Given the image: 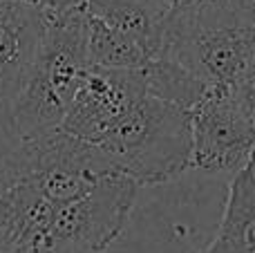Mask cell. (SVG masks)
Instances as JSON below:
<instances>
[{"label":"cell","mask_w":255,"mask_h":253,"mask_svg":"<svg viewBox=\"0 0 255 253\" xmlns=\"http://www.w3.org/2000/svg\"><path fill=\"white\" fill-rule=\"evenodd\" d=\"M88 70L85 9L49 20L9 112L13 137L29 143L61 130Z\"/></svg>","instance_id":"cell-1"},{"label":"cell","mask_w":255,"mask_h":253,"mask_svg":"<svg viewBox=\"0 0 255 253\" xmlns=\"http://www.w3.org/2000/svg\"><path fill=\"white\" fill-rule=\"evenodd\" d=\"M190 146V112L148 94L99 148L119 175L154 186L188 170Z\"/></svg>","instance_id":"cell-2"},{"label":"cell","mask_w":255,"mask_h":253,"mask_svg":"<svg viewBox=\"0 0 255 253\" xmlns=\"http://www.w3.org/2000/svg\"><path fill=\"white\" fill-rule=\"evenodd\" d=\"M159 56L179 63L208 88L233 90L255 58L251 9L213 20L170 16Z\"/></svg>","instance_id":"cell-3"},{"label":"cell","mask_w":255,"mask_h":253,"mask_svg":"<svg viewBox=\"0 0 255 253\" xmlns=\"http://www.w3.org/2000/svg\"><path fill=\"white\" fill-rule=\"evenodd\" d=\"M136 191L132 179L108 175L81 200L56 206L36 253H103L124 233Z\"/></svg>","instance_id":"cell-4"},{"label":"cell","mask_w":255,"mask_h":253,"mask_svg":"<svg viewBox=\"0 0 255 253\" xmlns=\"http://www.w3.org/2000/svg\"><path fill=\"white\" fill-rule=\"evenodd\" d=\"M29 182L54 206H65L88 195L103 177L119 175L103 150L94 143L81 141L63 130L25 143Z\"/></svg>","instance_id":"cell-5"},{"label":"cell","mask_w":255,"mask_h":253,"mask_svg":"<svg viewBox=\"0 0 255 253\" xmlns=\"http://www.w3.org/2000/svg\"><path fill=\"white\" fill-rule=\"evenodd\" d=\"M190 166L199 175H238L255 152V124L235 103L231 90L213 88L190 112Z\"/></svg>","instance_id":"cell-6"},{"label":"cell","mask_w":255,"mask_h":253,"mask_svg":"<svg viewBox=\"0 0 255 253\" xmlns=\"http://www.w3.org/2000/svg\"><path fill=\"white\" fill-rule=\"evenodd\" d=\"M148 97L143 70H106L90 65L61 130L101 146Z\"/></svg>","instance_id":"cell-7"},{"label":"cell","mask_w":255,"mask_h":253,"mask_svg":"<svg viewBox=\"0 0 255 253\" xmlns=\"http://www.w3.org/2000/svg\"><path fill=\"white\" fill-rule=\"evenodd\" d=\"M47 22L31 4L0 0V128H9V112L47 31Z\"/></svg>","instance_id":"cell-8"},{"label":"cell","mask_w":255,"mask_h":253,"mask_svg":"<svg viewBox=\"0 0 255 253\" xmlns=\"http://www.w3.org/2000/svg\"><path fill=\"white\" fill-rule=\"evenodd\" d=\"M85 11L132 38L150 58L161 54L170 0H90Z\"/></svg>","instance_id":"cell-9"},{"label":"cell","mask_w":255,"mask_h":253,"mask_svg":"<svg viewBox=\"0 0 255 253\" xmlns=\"http://www.w3.org/2000/svg\"><path fill=\"white\" fill-rule=\"evenodd\" d=\"M213 242L229 253H255V175L251 168L240 170L231 179Z\"/></svg>","instance_id":"cell-10"},{"label":"cell","mask_w":255,"mask_h":253,"mask_svg":"<svg viewBox=\"0 0 255 253\" xmlns=\"http://www.w3.org/2000/svg\"><path fill=\"white\" fill-rule=\"evenodd\" d=\"M85 43L92 67L106 70H143L152 58L126 34L85 11Z\"/></svg>","instance_id":"cell-11"},{"label":"cell","mask_w":255,"mask_h":253,"mask_svg":"<svg viewBox=\"0 0 255 253\" xmlns=\"http://www.w3.org/2000/svg\"><path fill=\"white\" fill-rule=\"evenodd\" d=\"M143 79L150 97L168 101L186 112H193L197 103L208 94V90H213L179 63L163 56L152 58L143 67Z\"/></svg>","instance_id":"cell-12"},{"label":"cell","mask_w":255,"mask_h":253,"mask_svg":"<svg viewBox=\"0 0 255 253\" xmlns=\"http://www.w3.org/2000/svg\"><path fill=\"white\" fill-rule=\"evenodd\" d=\"M251 9L249 0H170V16L213 20L242 16Z\"/></svg>","instance_id":"cell-13"},{"label":"cell","mask_w":255,"mask_h":253,"mask_svg":"<svg viewBox=\"0 0 255 253\" xmlns=\"http://www.w3.org/2000/svg\"><path fill=\"white\" fill-rule=\"evenodd\" d=\"M27 173L25 143H20L9 128H0V195L16 186Z\"/></svg>","instance_id":"cell-14"},{"label":"cell","mask_w":255,"mask_h":253,"mask_svg":"<svg viewBox=\"0 0 255 253\" xmlns=\"http://www.w3.org/2000/svg\"><path fill=\"white\" fill-rule=\"evenodd\" d=\"M231 94H233L235 103L242 108L244 115L255 124V58L249 65V70L242 74V79L233 85Z\"/></svg>","instance_id":"cell-15"},{"label":"cell","mask_w":255,"mask_h":253,"mask_svg":"<svg viewBox=\"0 0 255 253\" xmlns=\"http://www.w3.org/2000/svg\"><path fill=\"white\" fill-rule=\"evenodd\" d=\"M20 2L31 4V7L38 9L47 20H54V18H63V16H67V13L85 9L90 0H20Z\"/></svg>","instance_id":"cell-16"},{"label":"cell","mask_w":255,"mask_h":253,"mask_svg":"<svg viewBox=\"0 0 255 253\" xmlns=\"http://www.w3.org/2000/svg\"><path fill=\"white\" fill-rule=\"evenodd\" d=\"M202 253H229V251H224V249H222V247H217L215 242H211V245H208V247H206V249H204Z\"/></svg>","instance_id":"cell-17"},{"label":"cell","mask_w":255,"mask_h":253,"mask_svg":"<svg viewBox=\"0 0 255 253\" xmlns=\"http://www.w3.org/2000/svg\"><path fill=\"white\" fill-rule=\"evenodd\" d=\"M251 27H253V34H255V0L251 2Z\"/></svg>","instance_id":"cell-18"},{"label":"cell","mask_w":255,"mask_h":253,"mask_svg":"<svg viewBox=\"0 0 255 253\" xmlns=\"http://www.w3.org/2000/svg\"><path fill=\"white\" fill-rule=\"evenodd\" d=\"M249 168H251L253 175H255V152H253V159H251V164H249Z\"/></svg>","instance_id":"cell-19"},{"label":"cell","mask_w":255,"mask_h":253,"mask_svg":"<svg viewBox=\"0 0 255 253\" xmlns=\"http://www.w3.org/2000/svg\"><path fill=\"white\" fill-rule=\"evenodd\" d=\"M249 2H253V0H249Z\"/></svg>","instance_id":"cell-20"},{"label":"cell","mask_w":255,"mask_h":253,"mask_svg":"<svg viewBox=\"0 0 255 253\" xmlns=\"http://www.w3.org/2000/svg\"><path fill=\"white\" fill-rule=\"evenodd\" d=\"M0 253H2V251H0Z\"/></svg>","instance_id":"cell-21"}]
</instances>
